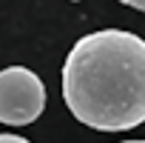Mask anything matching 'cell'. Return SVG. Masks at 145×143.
I'll return each instance as SVG.
<instances>
[{
    "label": "cell",
    "mask_w": 145,
    "mask_h": 143,
    "mask_svg": "<svg viewBox=\"0 0 145 143\" xmlns=\"http://www.w3.org/2000/svg\"><path fill=\"white\" fill-rule=\"evenodd\" d=\"M63 100L97 132H128L145 120V40L103 29L80 37L63 66Z\"/></svg>",
    "instance_id": "6da1fadb"
},
{
    "label": "cell",
    "mask_w": 145,
    "mask_h": 143,
    "mask_svg": "<svg viewBox=\"0 0 145 143\" xmlns=\"http://www.w3.org/2000/svg\"><path fill=\"white\" fill-rule=\"evenodd\" d=\"M46 86L26 66H6L0 72V123L29 126L43 115Z\"/></svg>",
    "instance_id": "7a4b0ae2"
},
{
    "label": "cell",
    "mask_w": 145,
    "mask_h": 143,
    "mask_svg": "<svg viewBox=\"0 0 145 143\" xmlns=\"http://www.w3.org/2000/svg\"><path fill=\"white\" fill-rule=\"evenodd\" d=\"M0 143H31V140H26L20 134H0Z\"/></svg>",
    "instance_id": "3957f363"
},
{
    "label": "cell",
    "mask_w": 145,
    "mask_h": 143,
    "mask_svg": "<svg viewBox=\"0 0 145 143\" xmlns=\"http://www.w3.org/2000/svg\"><path fill=\"white\" fill-rule=\"evenodd\" d=\"M120 3H125V6H131V9H139V12H145V0H120Z\"/></svg>",
    "instance_id": "277c9868"
},
{
    "label": "cell",
    "mask_w": 145,
    "mask_h": 143,
    "mask_svg": "<svg viewBox=\"0 0 145 143\" xmlns=\"http://www.w3.org/2000/svg\"><path fill=\"white\" fill-rule=\"evenodd\" d=\"M122 143H145V140H122Z\"/></svg>",
    "instance_id": "5b68a950"
}]
</instances>
